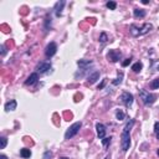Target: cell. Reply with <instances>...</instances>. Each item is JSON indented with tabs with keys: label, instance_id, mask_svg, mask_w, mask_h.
Segmentation results:
<instances>
[{
	"label": "cell",
	"instance_id": "19",
	"mask_svg": "<svg viewBox=\"0 0 159 159\" xmlns=\"http://www.w3.org/2000/svg\"><path fill=\"white\" fill-rule=\"evenodd\" d=\"M122 80H123V73H122V72H119V73H118V76H117V78L112 82V85H114V86L121 85V84H122Z\"/></svg>",
	"mask_w": 159,
	"mask_h": 159
},
{
	"label": "cell",
	"instance_id": "29",
	"mask_svg": "<svg viewBox=\"0 0 159 159\" xmlns=\"http://www.w3.org/2000/svg\"><path fill=\"white\" fill-rule=\"evenodd\" d=\"M0 49H1V56H4V55L6 53V49H5V46H4V45H1V46H0Z\"/></svg>",
	"mask_w": 159,
	"mask_h": 159
},
{
	"label": "cell",
	"instance_id": "20",
	"mask_svg": "<svg viewBox=\"0 0 159 159\" xmlns=\"http://www.w3.org/2000/svg\"><path fill=\"white\" fill-rule=\"evenodd\" d=\"M106 6H107V8H108L109 10H116V8H117V3H116V1H107Z\"/></svg>",
	"mask_w": 159,
	"mask_h": 159
},
{
	"label": "cell",
	"instance_id": "4",
	"mask_svg": "<svg viewBox=\"0 0 159 159\" xmlns=\"http://www.w3.org/2000/svg\"><path fill=\"white\" fill-rule=\"evenodd\" d=\"M81 127H82V123H81V122H76V123H73L72 126L66 130V133H65V139H71V138H73L76 134H77V133L80 132Z\"/></svg>",
	"mask_w": 159,
	"mask_h": 159
},
{
	"label": "cell",
	"instance_id": "26",
	"mask_svg": "<svg viewBox=\"0 0 159 159\" xmlns=\"http://www.w3.org/2000/svg\"><path fill=\"white\" fill-rule=\"evenodd\" d=\"M130 61H132V59H126V60H124V61L122 62V66H123V67H126V66H128V65L130 64Z\"/></svg>",
	"mask_w": 159,
	"mask_h": 159
},
{
	"label": "cell",
	"instance_id": "8",
	"mask_svg": "<svg viewBox=\"0 0 159 159\" xmlns=\"http://www.w3.org/2000/svg\"><path fill=\"white\" fill-rule=\"evenodd\" d=\"M66 1L65 0H61V1H57L56 4H55V8H53V11H55V15H56L57 18L62 15V10H64V6H65Z\"/></svg>",
	"mask_w": 159,
	"mask_h": 159
},
{
	"label": "cell",
	"instance_id": "32",
	"mask_svg": "<svg viewBox=\"0 0 159 159\" xmlns=\"http://www.w3.org/2000/svg\"><path fill=\"white\" fill-rule=\"evenodd\" d=\"M157 139L159 141V133H157Z\"/></svg>",
	"mask_w": 159,
	"mask_h": 159
},
{
	"label": "cell",
	"instance_id": "25",
	"mask_svg": "<svg viewBox=\"0 0 159 159\" xmlns=\"http://www.w3.org/2000/svg\"><path fill=\"white\" fill-rule=\"evenodd\" d=\"M52 158V152H50V150H46L45 153H44V157H42V159H51Z\"/></svg>",
	"mask_w": 159,
	"mask_h": 159
},
{
	"label": "cell",
	"instance_id": "36",
	"mask_svg": "<svg viewBox=\"0 0 159 159\" xmlns=\"http://www.w3.org/2000/svg\"><path fill=\"white\" fill-rule=\"evenodd\" d=\"M158 70H159V67H158Z\"/></svg>",
	"mask_w": 159,
	"mask_h": 159
},
{
	"label": "cell",
	"instance_id": "15",
	"mask_svg": "<svg viewBox=\"0 0 159 159\" xmlns=\"http://www.w3.org/2000/svg\"><path fill=\"white\" fill-rule=\"evenodd\" d=\"M20 155H21L24 159L30 158V157H31V150H30V149H27V148H23V149H20Z\"/></svg>",
	"mask_w": 159,
	"mask_h": 159
},
{
	"label": "cell",
	"instance_id": "13",
	"mask_svg": "<svg viewBox=\"0 0 159 159\" xmlns=\"http://www.w3.org/2000/svg\"><path fill=\"white\" fill-rule=\"evenodd\" d=\"M100 71H95L93 73H91L87 77V84H89V85H92V84H95L96 81H97L98 78H100Z\"/></svg>",
	"mask_w": 159,
	"mask_h": 159
},
{
	"label": "cell",
	"instance_id": "24",
	"mask_svg": "<svg viewBox=\"0 0 159 159\" xmlns=\"http://www.w3.org/2000/svg\"><path fill=\"white\" fill-rule=\"evenodd\" d=\"M111 141H112V137H108V138H103V139H102V144H103V146H105V147H107L108 146V144L111 143Z\"/></svg>",
	"mask_w": 159,
	"mask_h": 159
},
{
	"label": "cell",
	"instance_id": "22",
	"mask_svg": "<svg viewBox=\"0 0 159 159\" xmlns=\"http://www.w3.org/2000/svg\"><path fill=\"white\" fill-rule=\"evenodd\" d=\"M150 87L153 88V89L159 88V78H155V80L152 81V82H150Z\"/></svg>",
	"mask_w": 159,
	"mask_h": 159
},
{
	"label": "cell",
	"instance_id": "6",
	"mask_svg": "<svg viewBox=\"0 0 159 159\" xmlns=\"http://www.w3.org/2000/svg\"><path fill=\"white\" fill-rule=\"evenodd\" d=\"M122 56V52L118 51V50H109V52L107 53V60L111 61V62H117L119 61Z\"/></svg>",
	"mask_w": 159,
	"mask_h": 159
},
{
	"label": "cell",
	"instance_id": "30",
	"mask_svg": "<svg viewBox=\"0 0 159 159\" xmlns=\"http://www.w3.org/2000/svg\"><path fill=\"white\" fill-rule=\"evenodd\" d=\"M0 159H8V157L4 155V154H1V155H0Z\"/></svg>",
	"mask_w": 159,
	"mask_h": 159
},
{
	"label": "cell",
	"instance_id": "23",
	"mask_svg": "<svg viewBox=\"0 0 159 159\" xmlns=\"http://www.w3.org/2000/svg\"><path fill=\"white\" fill-rule=\"evenodd\" d=\"M0 142H1V144H0V149H4L6 147V144H8V139H6L5 137H1L0 138Z\"/></svg>",
	"mask_w": 159,
	"mask_h": 159
},
{
	"label": "cell",
	"instance_id": "11",
	"mask_svg": "<svg viewBox=\"0 0 159 159\" xmlns=\"http://www.w3.org/2000/svg\"><path fill=\"white\" fill-rule=\"evenodd\" d=\"M96 129H97V136L100 139H103L106 137V127L103 126L102 123H97L96 124Z\"/></svg>",
	"mask_w": 159,
	"mask_h": 159
},
{
	"label": "cell",
	"instance_id": "18",
	"mask_svg": "<svg viewBox=\"0 0 159 159\" xmlns=\"http://www.w3.org/2000/svg\"><path fill=\"white\" fill-rule=\"evenodd\" d=\"M124 117H126V113H124L122 109H117V112H116V118L118 119V121H123Z\"/></svg>",
	"mask_w": 159,
	"mask_h": 159
},
{
	"label": "cell",
	"instance_id": "16",
	"mask_svg": "<svg viewBox=\"0 0 159 159\" xmlns=\"http://www.w3.org/2000/svg\"><path fill=\"white\" fill-rule=\"evenodd\" d=\"M133 15H134V18H144V16H146V10H143V9H134Z\"/></svg>",
	"mask_w": 159,
	"mask_h": 159
},
{
	"label": "cell",
	"instance_id": "17",
	"mask_svg": "<svg viewBox=\"0 0 159 159\" xmlns=\"http://www.w3.org/2000/svg\"><path fill=\"white\" fill-rule=\"evenodd\" d=\"M142 68H143V64L142 62H136V64L132 66V70H133V72H136V73H138V72H141L142 71Z\"/></svg>",
	"mask_w": 159,
	"mask_h": 159
},
{
	"label": "cell",
	"instance_id": "28",
	"mask_svg": "<svg viewBox=\"0 0 159 159\" xmlns=\"http://www.w3.org/2000/svg\"><path fill=\"white\" fill-rule=\"evenodd\" d=\"M105 85H106V78H105V80H102V82H101V85L98 86V89H102L103 87H105Z\"/></svg>",
	"mask_w": 159,
	"mask_h": 159
},
{
	"label": "cell",
	"instance_id": "34",
	"mask_svg": "<svg viewBox=\"0 0 159 159\" xmlns=\"http://www.w3.org/2000/svg\"><path fill=\"white\" fill-rule=\"evenodd\" d=\"M157 154H158V155H159V149H158V150H157Z\"/></svg>",
	"mask_w": 159,
	"mask_h": 159
},
{
	"label": "cell",
	"instance_id": "9",
	"mask_svg": "<svg viewBox=\"0 0 159 159\" xmlns=\"http://www.w3.org/2000/svg\"><path fill=\"white\" fill-rule=\"evenodd\" d=\"M50 68H51V64H50V62H40V64L37 65V67H36V70L40 73H46L47 71L50 70Z\"/></svg>",
	"mask_w": 159,
	"mask_h": 159
},
{
	"label": "cell",
	"instance_id": "33",
	"mask_svg": "<svg viewBox=\"0 0 159 159\" xmlns=\"http://www.w3.org/2000/svg\"><path fill=\"white\" fill-rule=\"evenodd\" d=\"M60 159H68V158H66V157H62V158H60Z\"/></svg>",
	"mask_w": 159,
	"mask_h": 159
},
{
	"label": "cell",
	"instance_id": "35",
	"mask_svg": "<svg viewBox=\"0 0 159 159\" xmlns=\"http://www.w3.org/2000/svg\"><path fill=\"white\" fill-rule=\"evenodd\" d=\"M105 159H109V157H106V158H105Z\"/></svg>",
	"mask_w": 159,
	"mask_h": 159
},
{
	"label": "cell",
	"instance_id": "10",
	"mask_svg": "<svg viewBox=\"0 0 159 159\" xmlns=\"http://www.w3.org/2000/svg\"><path fill=\"white\" fill-rule=\"evenodd\" d=\"M37 80H39L37 72H34V73H31V75L29 76V77H27V80L25 81V85H26V86H32V85L36 84Z\"/></svg>",
	"mask_w": 159,
	"mask_h": 159
},
{
	"label": "cell",
	"instance_id": "3",
	"mask_svg": "<svg viewBox=\"0 0 159 159\" xmlns=\"http://www.w3.org/2000/svg\"><path fill=\"white\" fill-rule=\"evenodd\" d=\"M130 130L127 129H123V132L121 134V147L123 152H127L130 147V134H129Z\"/></svg>",
	"mask_w": 159,
	"mask_h": 159
},
{
	"label": "cell",
	"instance_id": "31",
	"mask_svg": "<svg viewBox=\"0 0 159 159\" xmlns=\"http://www.w3.org/2000/svg\"><path fill=\"white\" fill-rule=\"evenodd\" d=\"M142 3H143V4H149V1H148V0H143Z\"/></svg>",
	"mask_w": 159,
	"mask_h": 159
},
{
	"label": "cell",
	"instance_id": "1",
	"mask_svg": "<svg viewBox=\"0 0 159 159\" xmlns=\"http://www.w3.org/2000/svg\"><path fill=\"white\" fill-rule=\"evenodd\" d=\"M152 29H153V26H152V24H149V23H146L141 27H138L137 25L132 24L129 26V32H130V35H132L133 37H138V36H142V35L148 34Z\"/></svg>",
	"mask_w": 159,
	"mask_h": 159
},
{
	"label": "cell",
	"instance_id": "2",
	"mask_svg": "<svg viewBox=\"0 0 159 159\" xmlns=\"http://www.w3.org/2000/svg\"><path fill=\"white\" fill-rule=\"evenodd\" d=\"M139 96H141V100L144 103V106H150L153 105L157 100V96L153 93H149L146 89H139Z\"/></svg>",
	"mask_w": 159,
	"mask_h": 159
},
{
	"label": "cell",
	"instance_id": "7",
	"mask_svg": "<svg viewBox=\"0 0 159 159\" xmlns=\"http://www.w3.org/2000/svg\"><path fill=\"white\" fill-rule=\"evenodd\" d=\"M57 51V45L55 44V42H50L49 45L46 46V49H45V55H46V57L47 59H50L52 57L55 53H56Z\"/></svg>",
	"mask_w": 159,
	"mask_h": 159
},
{
	"label": "cell",
	"instance_id": "5",
	"mask_svg": "<svg viewBox=\"0 0 159 159\" xmlns=\"http://www.w3.org/2000/svg\"><path fill=\"white\" fill-rule=\"evenodd\" d=\"M121 101L124 106H126L127 108H129L130 106L133 105V101H134V97H133V95L132 93H129V92H123L122 96H121Z\"/></svg>",
	"mask_w": 159,
	"mask_h": 159
},
{
	"label": "cell",
	"instance_id": "12",
	"mask_svg": "<svg viewBox=\"0 0 159 159\" xmlns=\"http://www.w3.org/2000/svg\"><path fill=\"white\" fill-rule=\"evenodd\" d=\"M18 107V102L15 100H10L9 102L5 103V111L6 112H10V111H15Z\"/></svg>",
	"mask_w": 159,
	"mask_h": 159
},
{
	"label": "cell",
	"instance_id": "27",
	"mask_svg": "<svg viewBox=\"0 0 159 159\" xmlns=\"http://www.w3.org/2000/svg\"><path fill=\"white\" fill-rule=\"evenodd\" d=\"M154 132L155 133H159V122H155L154 123Z\"/></svg>",
	"mask_w": 159,
	"mask_h": 159
},
{
	"label": "cell",
	"instance_id": "14",
	"mask_svg": "<svg viewBox=\"0 0 159 159\" xmlns=\"http://www.w3.org/2000/svg\"><path fill=\"white\" fill-rule=\"evenodd\" d=\"M77 65L80 66V68H87L92 65V61L91 60H78L77 61Z\"/></svg>",
	"mask_w": 159,
	"mask_h": 159
},
{
	"label": "cell",
	"instance_id": "21",
	"mask_svg": "<svg viewBox=\"0 0 159 159\" xmlns=\"http://www.w3.org/2000/svg\"><path fill=\"white\" fill-rule=\"evenodd\" d=\"M108 41V37H107V34L106 32H101V35H100V42L102 44H105Z\"/></svg>",
	"mask_w": 159,
	"mask_h": 159
}]
</instances>
